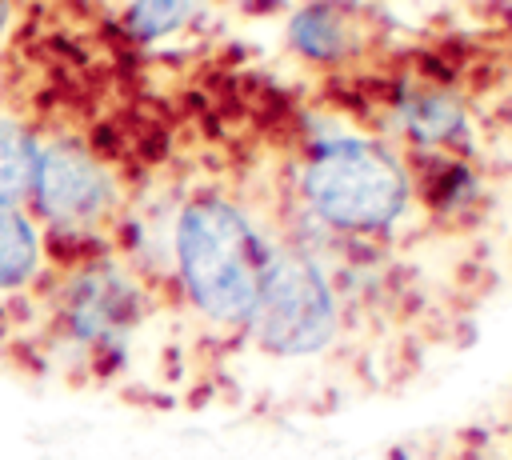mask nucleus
I'll use <instances>...</instances> for the list:
<instances>
[{
	"mask_svg": "<svg viewBox=\"0 0 512 460\" xmlns=\"http://www.w3.org/2000/svg\"><path fill=\"white\" fill-rule=\"evenodd\" d=\"M192 12V0H132L124 12V24L136 40H160L172 28H180Z\"/></svg>",
	"mask_w": 512,
	"mask_h": 460,
	"instance_id": "obj_9",
	"label": "nucleus"
},
{
	"mask_svg": "<svg viewBox=\"0 0 512 460\" xmlns=\"http://www.w3.org/2000/svg\"><path fill=\"white\" fill-rule=\"evenodd\" d=\"M340 324L336 292L308 252H272L260 304L248 320L252 340L272 356L320 352Z\"/></svg>",
	"mask_w": 512,
	"mask_h": 460,
	"instance_id": "obj_3",
	"label": "nucleus"
},
{
	"mask_svg": "<svg viewBox=\"0 0 512 460\" xmlns=\"http://www.w3.org/2000/svg\"><path fill=\"white\" fill-rule=\"evenodd\" d=\"M36 156H40L36 136L20 120L0 116V208H24L28 204Z\"/></svg>",
	"mask_w": 512,
	"mask_h": 460,
	"instance_id": "obj_8",
	"label": "nucleus"
},
{
	"mask_svg": "<svg viewBox=\"0 0 512 460\" xmlns=\"http://www.w3.org/2000/svg\"><path fill=\"white\" fill-rule=\"evenodd\" d=\"M168 252L188 304L224 328H248L272 264V244L256 220L224 192H192L168 232Z\"/></svg>",
	"mask_w": 512,
	"mask_h": 460,
	"instance_id": "obj_1",
	"label": "nucleus"
},
{
	"mask_svg": "<svg viewBox=\"0 0 512 460\" xmlns=\"http://www.w3.org/2000/svg\"><path fill=\"white\" fill-rule=\"evenodd\" d=\"M240 4H252V8H268V4H280V0H240Z\"/></svg>",
	"mask_w": 512,
	"mask_h": 460,
	"instance_id": "obj_11",
	"label": "nucleus"
},
{
	"mask_svg": "<svg viewBox=\"0 0 512 460\" xmlns=\"http://www.w3.org/2000/svg\"><path fill=\"white\" fill-rule=\"evenodd\" d=\"M364 24H360V12L352 4H340V0H320V4H308L304 12H296L292 20V48L308 60H344L352 52H360L364 44Z\"/></svg>",
	"mask_w": 512,
	"mask_h": 460,
	"instance_id": "obj_6",
	"label": "nucleus"
},
{
	"mask_svg": "<svg viewBox=\"0 0 512 460\" xmlns=\"http://www.w3.org/2000/svg\"><path fill=\"white\" fill-rule=\"evenodd\" d=\"M300 196L308 212L352 236L392 228L412 200V184L396 152L364 136H332L304 152Z\"/></svg>",
	"mask_w": 512,
	"mask_h": 460,
	"instance_id": "obj_2",
	"label": "nucleus"
},
{
	"mask_svg": "<svg viewBox=\"0 0 512 460\" xmlns=\"http://www.w3.org/2000/svg\"><path fill=\"white\" fill-rule=\"evenodd\" d=\"M32 220L44 224L52 236H92L120 212V184L112 168L92 156L76 140L40 144L36 176H32Z\"/></svg>",
	"mask_w": 512,
	"mask_h": 460,
	"instance_id": "obj_4",
	"label": "nucleus"
},
{
	"mask_svg": "<svg viewBox=\"0 0 512 460\" xmlns=\"http://www.w3.org/2000/svg\"><path fill=\"white\" fill-rule=\"evenodd\" d=\"M144 312V288L112 256H88L56 288V324L84 352H112Z\"/></svg>",
	"mask_w": 512,
	"mask_h": 460,
	"instance_id": "obj_5",
	"label": "nucleus"
},
{
	"mask_svg": "<svg viewBox=\"0 0 512 460\" xmlns=\"http://www.w3.org/2000/svg\"><path fill=\"white\" fill-rule=\"evenodd\" d=\"M44 268L40 224L24 208H0V292L28 288Z\"/></svg>",
	"mask_w": 512,
	"mask_h": 460,
	"instance_id": "obj_7",
	"label": "nucleus"
},
{
	"mask_svg": "<svg viewBox=\"0 0 512 460\" xmlns=\"http://www.w3.org/2000/svg\"><path fill=\"white\" fill-rule=\"evenodd\" d=\"M8 16H12V0H0V32L8 28Z\"/></svg>",
	"mask_w": 512,
	"mask_h": 460,
	"instance_id": "obj_10",
	"label": "nucleus"
}]
</instances>
